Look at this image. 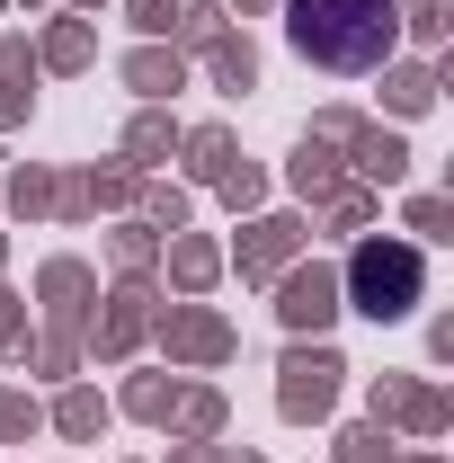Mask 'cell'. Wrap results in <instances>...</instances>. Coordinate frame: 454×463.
<instances>
[{
  "mask_svg": "<svg viewBox=\"0 0 454 463\" xmlns=\"http://www.w3.org/2000/svg\"><path fill=\"white\" fill-rule=\"evenodd\" d=\"M285 36L312 71H383L401 45V9L393 0H294Z\"/></svg>",
  "mask_w": 454,
  "mask_h": 463,
  "instance_id": "cell-1",
  "label": "cell"
},
{
  "mask_svg": "<svg viewBox=\"0 0 454 463\" xmlns=\"http://www.w3.org/2000/svg\"><path fill=\"white\" fill-rule=\"evenodd\" d=\"M356 303L383 321V312H410L419 303V250H383V241H365L356 250Z\"/></svg>",
  "mask_w": 454,
  "mask_h": 463,
  "instance_id": "cell-2",
  "label": "cell"
}]
</instances>
